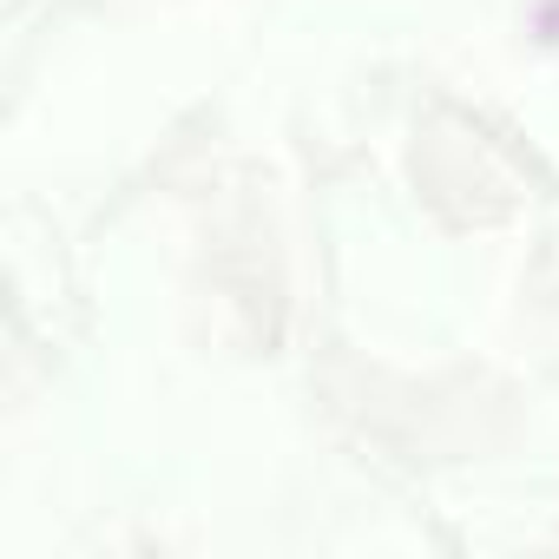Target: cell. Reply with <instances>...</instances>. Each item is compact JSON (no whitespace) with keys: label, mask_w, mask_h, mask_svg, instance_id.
<instances>
[{"label":"cell","mask_w":559,"mask_h":559,"mask_svg":"<svg viewBox=\"0 0 559 559\" xmlns=\"http://www.w3.org/2000/svg\"><path fill=\"white\" fill-rule=\"evenodd\" d=\"M546 27H559V14H552V21H546Z\"/></svg>","instance_id":"6da1fadb"}]
</instances>
